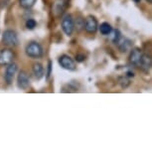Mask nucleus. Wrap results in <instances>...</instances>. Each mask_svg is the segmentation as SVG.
<instances>
[{"label":"nucleus","instance_id":"nucleus-1","mask_svg":"<svg viewBox=\"0 0 152 152\" xmlns=\"http://www.w3.org/2000/svg\"><path fill=\"white\" fill-rule=\"evenodd\" d=\"M25 53L29 58L38 59L43 56V48L39 43L31 42L25 48Z\"/></svg>","mask_w":152,"mask_h":152},{"label":"nucleus","instance_id":"nucleus-2","mask_svg":"<svg viewBox=\"0 0 152 152\" xmlns=\"http://www.w3.org/2000/svg\"><path fill=\"white\" fill-rule=\"evenodd\" d=\"M62 30L67 36H71L75 31V20L71 14H66L62 18Z\"/></svg>","mask_w":152,"mask_h":152},{"label":"nucleus","instance_id":"nucleus-3","mask_svg":"<svg viewBox=\"0 0 152 152\" xmlns=\"http://www.w3.org/2000/svg\"><path fill=\"white\" fill-rule=\"evenodd\" d=\"M4 45L9 46V47H16L19 44V38L15 31L13 30H5L3 35H2Z\"/></svg>","mask_w":152,"mask_h":152},{"label":"nucleus","instance_id":"nucleus-4","mask_svg":"<svg viewBox=\"0 0 152 152\" xmlns=\"http://www.w3.org/2000/svg\"><path fill=\"white\" fill-rule=\"evenodd\" d=\"M70 6V0H55L52 6V12L55 17H60Z\"/></svg>","mask_w":152,"mask_h":152},{"label":"nucleus","instance_id":"nucleus-5","mask_svg":"<svg viewBox=\"0 0 152 152\" xmlns=\"http://www.w3.org/2000/svg\"><path fill=\"white\" fill-rule=\"evenodd\" d=\"M143 56V52L140 48H133L130 50L129 53V57H128V61H129V64L131 66L135 68H139L140 62H141Z\"/></svg>","mask_w":152,"mask_h":152},{"label":"nucleus","instance_id":"nucleus-6","mask_svg":"<svg viewBox=\"0 0 152 152\" xmlns=\"http://www.w3.org/2000/svg\"><path fill=\"white\" fill-rule=\"evenodd\" d=\"M59 64L63 69H65V70H67V71L73 72L77 69V65H76L75 60L69 55H62L60 57Z\"/></svg>","mask_w":152,"mask_h":152},{"label":"nucleus","instance_id":"nucleus-7","mask_svg":"<svg viewBox=\"0 0 152 152\" xmlns=\"http://www.w3.org/2000/svg\"><path fill=\"white\" fill-rule=\"evenodd\" d=\"M97 30H99V23L96 18L93 15H88L86 18L85 31L88 34H96Z\"/></svg>","mask_w":152,"mask_h":152},{"label":"nucleus","instance_id":"nucleus-8","mask_svg":"<svg viewBox=\"0 0 152 152\" xmlns=\"http://www.w3.org/2000/svg\"><path fill=\"white\" fill-rule=\"evenodd\" d=\"M14 61V53L10 49H2L0 51V66H8Z\"/></svg>","mask_w":152,"mask_h":152},{"label":"nucleus","instance_id":"nucleus-9","mask_svg":"<svg viewBox=\"0 0 152 152\" xmlns=\"http://www.w3.org/2000/svg\"><path fill=\"white\" fill-rule=\"evenodd\" d=\"M18 70V66L15 63H11L10 65L6 66V71H5L4 80L7 85H11L13 83V80L15 78V75Z\"/></svg>","mask_w":152,"mask_h":152},{"label":"nucleus","instance_id":"nucleus-10","mask_svg":"<svg viewBox=\"0 0 152 152\" xmlns=\"http://www.w3.org/2000/svg\"><path fill=\"white\" fill-rule=\"evenodd\" d=\"M17 85L18 88L21 90H27L30 86V80L28 77V74L25 71H20L19 75L17 77Z\"/></svg>","mask_w":152,"mask_h":152},{"label":"nucleus","instance_id":"nucleus-11","mask_svg":"<svg viewBox=\"0 0 152 152\" xmlns=\"http://www.w3.org/2000/svg\"><path fill=\"white\" fill-rule=\"evenodd\" d=\"M152 68V56L149 53H143L139 68L143 72H148Z\"/></svg>","mask_w":152,"mask_h":152},{"label":"nucleus","instance_id":"nucleus-12","mask_svg":"<svg viewBox=\"0 0 152 152\" xmlns=\"http://www.w3.org/2000/svg\"><path fill=\"white\" fill-rule=\"evenodd\" d=\"M115 45H117V47H118V49L120 50V52L125 53V52H127V51L131 50L132 42H131L129 39L123 38V37H121V38L119 39V41L117 42Z\"/></svg>","mask_w":152,"mask_h":152},{"label":"nucleus","instance_id":"nucleus-13","mask_svg":"<svg viewBox=\"0 0 152 152\" xmlns=\"http://www.w3.org/2000/svg\"><path fill=\"white\" fill-rule=\"evenodd\" d=\"M32 72L36 80H41L43 77H44V74H45L44 67H43V65L41 63H35L32 67Z\"/></svg>","mask_w":152,"mask_h":152},{"label":"nucleus","instance_id":"nucleus-14","mask_svg":"<svg viewBox=\"0 0 152 152\" xmlns=\"http://www.w3.org/2000/svg\"><path fill=\"white\" fill-rule=\"evenodd\" d=\"M99 32H100L102 35L108 36L113 29V27H111V25L110 24V23L104 22V23H102V24H100L99 26Z\"/></svg>","mask_w":152,"mask_h":152},{"label":"nucleus","instance_id":"nucleus-15","mask_svg":"<svg viewBox=\"0 0 152 152\" xmlns=\"http://www.w3.org/2000/svg\"><path fill=\"white\" fill-rule=\"evenodd\" d=\"M36 1L37 0H19V4L24 9H30L35 5Z\"/></svg>","mask_w":152,"mask_h":152},{"label":"nucleus","instance_id":"nucleus-16","mask_svg":"<svg viewBox=\"0 0 152 152\" xmlns=\"http://www.w3.org/2000/svg\"><path fill=\"white\" fill-rule=\"evenodd\" d=\"M108 36H110L111 41H113L114 44H116V43L119 41V39L122 37L121 34H120V32H119V30H117V29L111 31V33Z\"/></svg>","mask_w":152,"mask_h":152},{"label":"nucleus","instance_id":"nucleus-17","mask_svg":"<svg viewBox=\"0 0 152 152\" xmlns=\"http://www.w3.org/2000/svg\"><path fill=\"white\" fill-rule=\"evenodd\" d=\"M85 24H86V19L78 18L77 21H75V28H77L78 30L85 29Z\"/></svg>","mask_w":152,"mask_h":152},{"label":"nucleus","instance_id":"nucleus-18","mask_svg":"<svg viewBox=\"0 0 152 152\" xmlns=\"http://www.w3.org/2000/svg\"><path fill=\"white\" fill-rule=\"evenodd\" d=\"M26 28L27 29H29V30H33L34 28H35L37 26V22L35 21L34 19L32 18H30V19H28L27 21H26Z\"/></svg>","mask_w":152,"mask_h":152},{"label":"nucleus","instance_id":"nucleus-19","mask_svg":"<svg viewBox=\"0 0 152 152\" xmlns=\"http://www.w3.org/2000/svg\"><path fill=\"white\" fill-rule=\"evenodd\" d=\"M51 74H52V62L49 61L48 63V72H47V76H46V79L49 80V78H50Z\"/></svg>","mask_w":152,"mask_h":152},{"label":"nucleus","instance_id":"nucleus-20","mask_svg":"<svg viewBox=\"0 0 152 152\" xmlns=\"http://www.w3.org/2000/svg\"><path fill=\"white\" fill-rule=\"evenodd\" d=\"M86 60V56L84 55V54H78V55L76 56V61L79 62V63H82L84 62Z\"/></svg>","mask_w":152,"mask_h":152},{"label":"nucleus","instance_id":"nucleus-21","mask_svg":"<svg viewBox=\"0 0 152 152\" xmlns=\"http://www.w3.org/2000/svg\"><path fill=\"white\" fill-rule=\"evenodd\" d=\"M146 2H148V3H151L152 4V0H145Z\"/></svg>","mask_w":152,"mask_h":152},{"label":"nucleus","instance_id":"nucleus-22","mask_svg":"<svg viewBox=\"0 0 152 152\" xmlns=\"http://www.w3.org/2000/svg\"><path fill=\"white\" fill-rule=\"evenodd\" d=\"M134 1H135V2H136V3H139V2H140V1H141V0H134Z\"/></svg>","mask_w":152,"mask_h":152}]
</instances>
